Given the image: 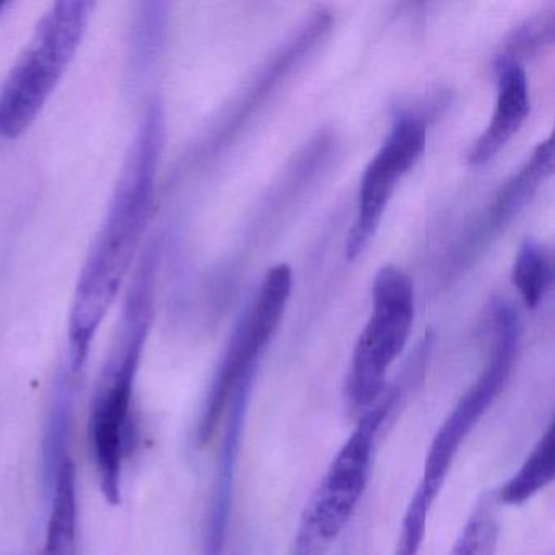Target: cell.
Instances as JSON below:
<instances>
[{
  "mask_svg": "<svg viewBox=\"0 0 555 555\" xmlns=\"http://www.w3.org/2000/svg\"><path fill=\"white\" fill-rule=\"evenodd\" d=\"M164 135L162 106L152 103L129 149L105 222L77 282L69 314L70 378L82 373L90 347L144 238L154 207Z\"/></svg>",
  "mask_w": 555,
  "mask_h": 555,
  "instance_id": "6da1fadb",
  "label": "cell"
},
{
  "mask_svg": "<svg viewBox=\"0 0 555 555\" xmlns=\"http://www.w3.org/2000/svg\"><path fill=\"white\" fill-rule=\"evenodd\" d=\"M157 255L147 251L134 274L115 349L100 379L92 412L90 443L103 495L112 505L121 502V474L132 441V398L142 352L154 320Z\"/></svg>",
  "mask_w": 555,
  "mask_h": 555,
  "instance_id": "7a4b0ae2",
  "label": "cell"
},
{
  "mask_svg": "<svg viewBox=\"0 0 555 555\" xmlns=\"http://www.w3.org/2000/svg\"><path fill=\"white\" fill-rule=\"evenodd\" d=\"M492 327L493 344L486 366L461 396L431 441L421 480L402 519L395 555H418L431 506L461 444L508 383L519 346V318L512 304L506 300L493 304Z\"/></svg>",
  "mask_w": 555,
  "mask_h": 555,
  "instance_id": "3957f363",
  "label": "cell"
},
{
  "mask_svg": "<svg viewBox=\"0 0 555 555\" xmlns=\"http://www.w3.org/2000/svg\"><path fill=\"white\" fill-rule=\"evenodd\" d=\"M93 8L63 0L41 17L0 92V135L21 138L37 121L82 43Z\"/></svg>",
  "mask_w": 555,
  "mask_h": 555,
  "instance_id": "277c9868",
  "label": "cell"
},
{
  "mask_svg": "<svg viewBox=\"0 0 555 555\" xmlns=\"http://www.w3.org/2000/svg\"><path fill=\"white\" fill-rule=\"evenodd\" d=\"M395 401L396 391H385L360 415L356 430L340 448L301 512L291 555H324L343 534L365 492L376 435Z\"/></svg>",
  "mask_w": 555,
  "mask_h": 555,
  "instance_id": "5b68a950",
  "label": "cell"
},
{
  "mask_svg": "<svg viewBox=\"0 0 555 555\" xmlns=\"http://www.w3.org/2000/svg\"><path fill=\"white\" fill-rule=\"evenodd\" d=\"M372 304L347 373V404L356 415L365 414L385 395L389 366L411 336L415 304L408 272L395 264L383 266L373 281Z\"/></svg>",
  "mask_w": 555,
  "mask_h": 555,
  "instance_id": "8992f818",
  "label": "cell"
},
{
  "mask_svg": "<svg viewBox=\"0 0 555 555\" xmlns=\"http://www.w3.org/2000/svg\"><path fill=\"white\" fill-rule=\"evenodd\" d=\"M292 269L275 264L266 272L251 307L246 310L210 383L196 427L197 447L212 441L230 399L242 383L255 378L259 359L274 337L292 294Z\"/></svg>",
  "mask_w": 555,
  "mask_h": 555,
  "instance_id": "52a82bcc",
  "label": "cell"
},
{
  "mask_svg": "<svg viewBox=\"0 0 555 555\" xmlns=\"http://www.w3.org/2000/svg\"><path fill=\"white\" fill-rule=\"evenodd\" d=\"M427 142V126L418 116H402L363 171L357 216L346 240V258L365 251L385 216L399 180L414 167Z\"/></svg>",
  "mask_w": 555,
  "mask_h": 555,
  "instance_id": "ba28073f",
  "label": "cell"
},
{
  "mask_svg": "<svg viewBox=\"0 0 555 555\" xmlns=\"http://www.w3.org/2000/svg\"><path fill=\"white\" fill-rule=\"evenodd\" d=\"M251 389L253 378L246 379L233 392L229 408H227L225 430H223L216 482H214L209 513H207L206 535H204V554L206 555H222L223 548H225L240 443H242L243 425H245Z\"/></svg>",
  "mask_w": 555,
  "mask_h": 555,
  "instance_id": "9c48e42d",
  "label": "cell"
},
{
  "mask_svg": "<svg viewBox=\"0 0 555 555\" xmlns=\"http://www.w3.org/2000/svg\"><path fill=\"white\" fill-rule=\"evenodd\" d=\"M554 135L539 142L531 157L503 184L482 222L469 240L467 255H474L492 240L513 217L518 216L531 203L539 188L554 173Z\"/></svg>",
  "mask_w": 555,
  "mask_h": 555,
  "instance_id": "30bf717a",
  "label": "cell"
},
{
  "mask_svg": "<svg viewBox=\"0 0 555 555\" xmlns=\"http://www.w3.org/2000/svg\"><path fill=\"white\" fill-rule=\"evenodd\" d=\"M496 76V102L492 118L467 154V162L473 167L492 160L521 129L531 109L528 79L521 64L499 63Z\"/></svg>",
  "mask_w": 555,
  "mask_h": 555,
  "instance_id": "8fae6325",
  "label": "cell"
},
{
  "mask_svg": "<svg viewBox=\"0 0 555 555\" xmlns=\"http://www.w3.org/2000/svg\"><path fill=\"white\" fill-rule=\"evenodd\" d=\"M331 22H333V17L330 12L321 9V11L314 12L313 17L307 21V24L298 30L297 35H294V38H291V41L285 43V47L272 57L271 63L255 80V86L249 89L245 103H242V108L233 119L232 128H238L242 121L251 116L255 109L266 102L269 93H272L281 80L294 69V66H297L307 56V53H310L320 43V40H323L324 35L330 31Z\"/></svg>",
  "mask_w": 555,
  "mask_h": 555,
  "instance_id": "7c38bea8",
  "label": "cell"
},
{
  "mask_svg": "<svg viewBox=\"0 0 555 555\" xmlns=\"http://www.w3.org/2000/svg\"><path fill=\"white\" fill-rule=\"evenodd\" d=\"M70 379L74 378L66 376L54 388L41 441V470L44 487L50 493L61 466L69 460V440L76 408V395Z\"/></svg>",
  "mask_w": 555,
  "mask_h": 555,
  "instance_id": "4fadbf2b",
  "label": "cell"
},
{
  "mask_svg": "<svg viewBox=\"0 0 555 555\" xmlns=\"http://www.w3.org/2000/svg\"><path fill=\"white\" fill-rule=\"evenodd\" d=\"M47 538L38 555H77L76 466L67 460L54 480Z\"/></svg>",
  "mask_w": 555,
  "mask_h": 555,
  "instance_id": "5bb4252c",
  "label": "cell"
},
{
  "mask_svg": "<svg viewBox=\"0 0 555 555\" xmlns=\"http://www.w3.org/2000/svg\"><path fill=\"white\" fill-rule=\"evenodd\" d=\"M554 476L555 428L551 424L515 476L506 480L493 495L499 505H522L545 489L554 480Z\"/></svg>",
  "mask_w": 555,
  "mask_h": 555,
  "instance_id": "9a60e30c",
  "label": "cell"
},
{
  "mask_svg": "<svg viewBox=\"0 0 555 555\" xmlns=\"http://www.w3.org/2000/svg\"><path fill=\"white\" fill-rule=\"evenodd\" d=\"M554 268L548 249L532 238H526L513 264L512 282L528 310H534L551 288Z\"/></svg>",
  "mask_w": 555,
  "mask_h": 555,
  "instance_id": "2e32d148",
  "label": "cell"
},
{
  "mask_svg": "<svg viewBox=\"0 0 555 555\" xmlns=\"http://www.w3.org/2000/svg\"><path fill=\"white\" fill-rule=\"evenodd\" d=\"M496 505L493 493L480 496L450 555H495L500 531Z\"/></svg>",
  "mask_w": 555,
  "mask_h": 555,
  "instance_id": "e0dca14e",
  "label": "cell"
},
{
  "mask_svg": "<svg viewBox=\"0 0 555 555\" xmlns=\"http://www.w3.org/2000/svg\"><path fill=\"white\" fill-rule=\"evenodd\" d=\"M554 11L542 12L516 28L500 53L499 63H519V57L554 40Z\"/></svg>",
  "mask_w": 555,
  "mask_h": 555,
  "instance_id": "ac0fdd59",
  "label": "cell"
},
{
  "mask_svg": "<svg viewBox=\"0 0 555 555\" xmlns=\"http://www.w3.org/2000/svg\"><path fill=\"white\" fill-rule=\"evenodd\" d=\"M8 2H0V14H2V12H4V9L8 8Z\"/></svg>",
  "mask_w": 555,
  "mask_h": 555,
  "instance_id": "d6986e66",
  "label": "cell"
}]
</instances>
